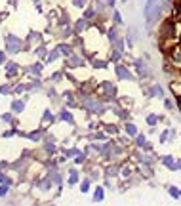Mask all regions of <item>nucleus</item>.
<instances>
[{
	"label": "nucleus",
	"mask_w": 181,
	"mask_h": 206,
	"mask_svg": "<svg viewBox=\"0 0 181 206\" xmlns=\"http://www.w3.org/2000/svg\"><path fill=\"white\" fill-rule=\"evenodd\" d=\"M84 160H86V156H84L82 153H78V156L75 158V162H76V164H84Z\"/></svg>",
	"instance_id": "nucleus-27"
},
{
	"label": "nucleus",
	"mask_w": 181,
	"mask_h": 206,
	"mask_svg": "<svg viewBox=\"0 0 181 206\" xmlns=\"http://www.w3.org/2000/svg\"><path fill=\"white\" fill-rule=\"evenodd\" d=\"M158 162H160L166 170L170 172H181V158H175L173 155H162L160 158H158Z\"/></svg>",
	"instance_id": "nucleus-4"
},
{
	"label": "nucleus",
	"mask_w": 181,
	"mask_h": 206,
	"mask_svg": "<svg viewBox=\"0 0 181 206\" xmlns=\"http://www.w3.org/2000/svg\"><path fill=\"white\" fill-rule=\"evenodd\" d=\"M120 27L118 25H111L107 31H105V38H107V42H109V46H112V42H115L118 36H120V31H118Z\"/></svg>",
	"instance_id": "nucleus-9"
},
{
	"label": "nucleus",
	"mask_w": 181,
	"mask_h": 206,
	"mask_svg": "<svg viewBox=\"0 0 181 206\" xmlns=\"http://www.w3.org/2000/svg\"><path fill=\"white\" fill-rule=\"evenodd\" d=\"M112 25H118V27L124 25V17L118 10H112Z\"/></svg>",
	"instance_id": "nucleus-20"
},
{
	"label": "nucleus",
	"mask_w": 181,
	"mask_h": 206,
	"mask_svg": "<svg viewBox=\"0 0 181 206\" xmlns=\"http://www.w3.org/2000/svg\"><path fill=\"white\" fill-rule=\"evenodd\" d=\"M112 71H115V77H116V80L122 84V82H135V73L132 71V67H128L126 63H122V61H118V63H115L112 65Z\"/></svg>",
	"instance_id": "nucleus-3"
},
{
	"label": "nucleus",
	"mask_w": 181,
	"mask_h": 206,
	"mask_svg": "<svg viewBox=\"0 0 181 206\" xmlns=\"http://www.w3.org/2000/svg\"><path fill=\"white\" fill-rule=\"evenodd\" d=\"M164 15V6L162 0H145V8H143V19H145V27L147 31H153L158 23L162 21Z\"/></svg>",
	"instance_id": "nucleus-1"
},
{
	"label": "nucleus",
	"mask_w": 181,
	"mask_h": 206,
	"mask_svg": "<svg viewBox=\"0 0 181 206\" xmlns=\"http://www.w3.org/2000/svg\"><path fill=\"white\" fill-rule=\"evenodd\" d=\"M97 15H99V12L96 10V6H90V8H86V12H84V19H88V21L97 19Z\"/></svg>",
	"instance_id": "nucleus-17"
},
{
	"label": "nucleus",
	"mask_w": 181,
	"mask_h": 206,
	"mask_svg": "<svg viewBox=\"0 0 181 206\" xmlns=\"http://www.w3.org/2000/svg\"><path fill=\"white\" fill-rule=\"evenodd\" d=\"M124 38H126V48H128V50H132L133 46H135V42H137V29L130 27V29H128V33L124 34Z\"/></svg>",
	"instance_id": "nucleus-8"
},
{
	"label": "nucleus",
	"mask_w": 181,
	"mask_h": 206,
	"mask_svg": "<svg viewBox=\"0 0 181 206\" xmlns=\"http://www.w3.org/2000/svg\"><path fill=\"white\" fill-rule=\"evenodd\" d=\"M170 130H172V128H164V130L160 132V135H158V143H160V145H164V143L170 141Z\"/></svg>",
	"instance_id": "nucleus-21"
},
{
	"label": "nucleus",
	"mask_w": 181,
	"mask_h": 206,
	"mask_svg": "<svg viewBox=\"0 0 181 206\" xmlns=\"http://www.w3.org/2000/svg\"><path fill=\"white\" fill-rule=\"evenodd\" d=\"M132 143H133V147H137V149H143L145 145H147V134H137V135H135L133 137V140H132Z\"/></svg>",
	"instance_id": "nucleus-13"
},
{
	"label": "nucleus",
	"mask_w": 181,
	"mask_h": 206,
	"mask_svg": "<svg viewBox=\"0 0 181 206\" xmlns=\"http://www.w3.org/2000/svg\"><path fill=\"white\" fill-rule=\"evenodd\" d=\"M103 130L109 134V135H118L122 130H120V122H105V126H103Z\"/></svg>",
	"instance_id": "nucleus-10"
},
{
	"label": "nucleus",
	"mask_w": 181,
	"mask_h": 206,
	"mask_svg": "<svg viewBox=\"0 0 181 206\" xmlns=\"http://www.w3.org/2000/svg\"><path fill=\"white\" fill-rule=\"evenodd\" d=\"M173 99H175V109L181 113V94H177V96H173Z\"/></svg>",
	"instance_id": "nucleus-26"
},
{
	"label": "nucleus",
	"mask_w": 181,
	"mask_h": 206,
	"mask_svg": "<svg viewBox=\"0 0 181 206\" xmlns=\"http://www.w3.org/2000/svg\"><path fill=\"white\" fill-rule=\"evenodd\" d=\"M76 23H78V25H76V31H78V33H82V31L90 29V23H88V19H78Z\"/></svg>",
	"instance_id": "nucleus-24"
},
{
	"label": "nucleus",
	"mask_w": 181,
	"mask_h": 206,
	"mask_svg": "<svg viewBox=\"0 0 181 206\" xmlns=\"http://www.w3.org/2000/svg\"><path fill=\"white\" fill-rule=\"evenodd\" d=\"M78 181H80V174H78V170H71V176H69V185H76Z\"/></svg>",
	"instance_id": "nucleus-23"
},
{
	"label": "nucleus",
	"mask_w": 181,
	"mask_h": 206,
	"mask_svg": "<svg viewBox=\"0 0 181 206\" xmlns=\"http://www.w3.org/2000/svg\"><path fill=\"white\" fill-rule=\"evenodd\" d=\"M179 140H181V132H179Z\"/></svg>",
	"instance_id": "nucleus-28"
},
{
	"label": "nucleus",
	"mask_w": 181,
	"mask_h": 206,
	"mask_svg": "<svg viewBox=\"0 0 181 206\" xmlns=\"http://www.w3.org/2000/svg\"><path fill=\"white\" fill-rule=\"evenodd\" d=\"M162 105H164V109H166V111H170V113L177 111V109H175V99H173V98H166V96H164Z\"/></svg>",
	"instance_id": "nucleus-18"
},
{
	"label": "nucleus",
	"mask_w": 181,
	"mask_h": 206,
	"mask_svg": "<svg viewBox=\"0 0 181 206\" xmlns=\"http://www.w3.org/2000/svg\"><path fill=\"white\" fill-rule=\"evenodd\" d=\"M105 191H107V189H105V185H97V187L94 189L92 200H94V202H103V200H105V195H107Z\"/></svg>",
	"instance_id": "nucleus-11"
},
{
	"label": "nucleus",
	"mask_w": 181,
	"mask_h": 206,
	"mask_svg": "<svg viewBox=\"0 0 181 206\" xmlns=\"http://www.w3.org/2000/svg\"><path fill=\"white\" fill-rule=\"evenodd\" d=\"M158 122H160V117H158L156 113H147L145 114V124L151 128V126H156Z\"/></svg>",
	"instance_id": "nucleus-15"
},
{
	"label": "nucleus",
	"mask_w": 181,
	"mask_h": 206,
	"mask_svg": "<svg viewBox=\"0 0 181 206\" xmlns=\"http://www.w3.org/2000/svg\"><path fill=\"white\" fill-rule=\"evenodd\" d=\"M132 71L135 73L137 80H147L149 77H153V75H151V63H149L143 55L133 57V61H132Z\"/></svg>",
	"instance_id": "nucleus-2"
},
{
	"label": "nucleus",
	"mask_w": 181,
	"mask_h": 206,
	"mask_svg": "<svg viewBox=\"0 0 181 206\" xmlns=\"http://www.w3.org/2000/svg\"><path fill=\"white\" fill-rule=\"evenodd\" d=\"M143 86H145V98H147V99H154V98L164 99L166 90L162 88V84L154 82V84H143Z\"/></svg>",
	"instance_id": "nucleus-5"
},
{
	"label": "nucleus",
	"mask_w": 181,
	"mask_h": 206,
	"mask_svg": "<svg viewBox=\"0 0 181 206\" xmlns=\"http://www.w3.org/2000/svg\"><path fill=\"white\" fill-rule=\"evenodd\" d=\"M166 191H168V195L172 198H175V200L181 198V187H177V185H166Z\"/></svg>",
	"instance_id": "nucleus-16"
},
{
	"label": "nucleus",
	"mask_w": 181,
	"mask_h": 206,
	"mask_svg": "<svg viewBox=\"0 0 181 206\" xmlns=\"http://www.w3.org/2000/svg\"><path fill=\"white\" fill-rule=\"evenodd\" d=\"M122 132H124L126 135H130L132 140H133V137L139 134V126H137V122L128 120V122H122Z\"/></svg>",
	"instance_id": "nucleus-7"
},
{
	"label": "nucleus",
	"mask_w": 181,
	"mask_h": 206,
	"mask_svg": "<svg viewBox=\"0 0 181 206\" xmlns=\"http://www.w3.org/2000/svg\"><path fill=\"white\" fill-rule=\"evenodd\" d=\"M109 59H92V67L97 69V71H107L109 69Z\"/></svg>",
	"instance_id": "nucleus-14"
},
{
	"label": "nucleus",
	"mask_w": 181,
	"mask_h": 206,
	"mask_svg": "<svg viewBox=\"0 0 181 206\" xmlns=\"http://www.w3.org/2000/svg\"><path fill=\"white\" fill-rule=\"evenodd\" d=\"M107 59H109V63H111V65H115V63H118V61H122V59H124V54H122V52H118L116 48H111V54H109V57H107Z\"/></svg>",
	"instance_id": "nucleus-12"
},
{
	"label": "nucleus",
	"mask_w": 181,
	"mask_h": 206,
	"mask_svg": "<svg viewBox=\"0 0 181 206\" xmlns=\"http://www.w3.org/2000/svg\"><path fill=\"white\" fill-rule=\"evenodd\" d=\"M90 177H92V181H96V179L103 177V168H99V166H94V168H92V172H90Z\"/></svg>",
	"instance_id": "nucleus-22"
},
{
	"label": "nucleus",
	"mask_w": 181,
	"mask_h": 206,
	"mask_svg": "<svg viewBox=\"0 0 181 206\" xmlns=\"http://www.w3.org/2000/svg\"><path fill=\"white\" fill-rule=\"evenodd\" d=\"M61 119H65V120H69V122H75V119H73V114H71L69 111H63V113H61Z\"/></svg>",
	"instance_id": "nucleus-25"
},
{
	"label": "nucleus",
	"mask_w": 181,
	"mask_h": 206,
	"mask_svg": "<svg viewBox=\"0 0 181 206\" xmlns=\"http://www.w3.org/2000/svg\"><path fill=\"white\" fill-rule=\"evenodd\" d=\"M103 177L118 179L120 177V162H116V160H112V162H105V166H103Z\"/></svg>",
	"instance_id": "nucleus-6"
},
{
	"label": "nucleus",
	"mask_w": 181,
	"mask_h": 206,
	"mask_svg": "<svg viewBox=\"0 0 181 206\" xmlns=\"http://www.w3.org/2000/svg\"><path fill=\"white\" fill-rule=\"evenodd\" d=\"M90 187H92V177L90 176H86L84 179H82V183H80V193H90Z\"/></svg>",
	"instance_id": "nucleus-19"
}]
</instances>
